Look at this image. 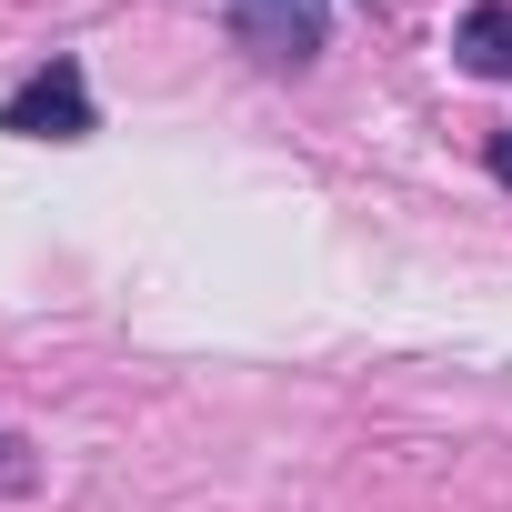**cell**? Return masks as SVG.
<instances>
[{
  "instance_id": "6da1fadb",
  "label": "cell",
  "mask_w": 512,
  "mask_h": 512,
  "mask_svg": "<svg viewBox=\"0 0 512 512\" xmlns=\"http://www.w3.org/2000/svg\"><path fill=\"white\" fill-rule=\"evenodd\" d=\"M0 131H21V141H91V131H101V111H91V71H81L71 51H51L11 101H0Z\"/></svg>"
},
{
  "instance_id": "7a4b0ae2",
  "label": "cell",
  "mask_w": 512,
  "mask_h": 512,
  "mask_svg": "<svg viewBox=\"0 0 512 512\" xmlns=\"http://www.w3.org/2000/svg\"><path fill=\"white\" fill-rule=\"evenodd\" d=\"M221 21L262 71H302L332 41V0H221Z\"/></svg>"
},
{
  "instance_id": "3957f363",
  "label": "cell",
  "mask_w": 512,
  "mask_h": 512,
  "mask_svg": "<svg viewBox=\"0 0 512 512\" xmlns=\"http://www.w3.org/2000/svg\"><path fill=\"white\" fill-rule=\"evenodd\" d=\"M452 61L472 81H512V0H472L452 21Z\"/></svg>"
},
{
  "instance_id": "277c9868",
  "label": "cell",
  "mask_w": 512,
  "mask_h": 512,
  "mask_svg": "<svg viewBox=\"0 0 512 512\" xmlns=\"http://www.w3.org/2000/svg\"><path fill=\"white\" fill-rule=\"evenodd\" d=\"M0 482H11V492L31 482V442H21V432H0Z\"/></svg>"
},
{
  "instance_id": "5b68a950",
  "label": "cell",
  "mask_w": 512,
  "mask_h": 512,
  "mask_svg": "<svg viewBox=\"0 0 512 512\" xmlns=\"http://www.w3.org/2000/svg\"><path fill=\"white\" fill-rule=\"evenodd\" d=\"M482 161H492V181H502V191H512V121H502V131H492V151H482Z\"/></svg>"
}]
</instances>
